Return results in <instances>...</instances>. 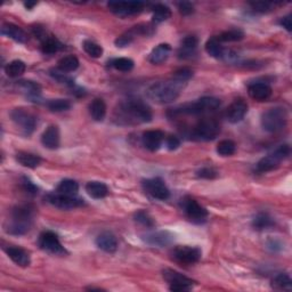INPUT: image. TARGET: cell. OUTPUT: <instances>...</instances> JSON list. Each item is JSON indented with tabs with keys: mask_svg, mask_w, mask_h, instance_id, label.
Wrapping results in <instances>:
<instances>
[{
	"mask_svg": "<svg viewBox=\"0 0 292 292\" xmlns=\"http://www.w3.org/2000/svg\"><path fill=\"white\" fill-rule=\"evenodd\" d=\"M79 67V60L73 55L64 56L58 61V69L63 72H73Z\"/></svg>",
	"mask_w": 292,
	"mask_h": 292,
	"instance_id": "cell-35",
	"label": "cell"
},
{
	"mask_svg": "<svg viewBox=\"0 0 292 292\" xmlns=\"http://www.w3.org/2000/svg\"><path fill=\"white\" fill-rule=\"evenodd\" d=\"M34 209L31 205H19L13 209L8 219L5 231L13 235H23L29 232L33 221Z\"/></svg>",
	"mask_w": 292,
	"mask_h": 292,
	"instance_id": "cell-2",
	"label": "cell"
},
{
	"mask_svg": "<svg viewBox=\"0 0 292 292\" xmlns=\"http://www.w3.org/2000/svg\"><path fill=\"white\" fill-rule=\"evenodd\" d=\"M63 48V45L54 37H46L43 39L41 51L44 54H55Z\"/></svg>",
	"mask_w": 292,
	"mask_h": 292,
	"instance_id": "cell-37",
	"label": "cell"
},
{
	"mask_svg": "<svg viewBox=\"0 0 292 292\" xmlns=\"http://www.w3.org/2000/svg\"><path fill=\"white\" fill-rule=\"evenodd\" d=\"M51 75L60 84H65L70 87H74V81L72 80L69 75H66L65 72L58 70H51Z\"/></svg>",
	"mask_w": 292,
	"mask_h": 292,
	"instance_id": "cell-43",
	"label": "cell"
},
{
	"mask_svg": "<svg viewBox=\"0 0 292 292\" xmlns=\"http://www.w3.org/2000/svg\"><path fill=\"white\" fill-rule=\"evenodd\" d=\"M221 106V101L216 97H202L194 103H188L181 107L173 110V115L177 114H188V115H197L208 113L217 110Z\"/></svg>",
	"mask_w": 292,
	"mask_h": 292,
	"instance_id": "cell-4",
	"label": "cell"
},
{
	"mask_svg": "<svg viewBox=\"0 0 292 292\" xmlns=\"http://www.w3.org/2000/svg\"><path fill=\"white\" fill-rule=\"evenodd\" d=\"M244 38V33L239 29H231L227 31H224L223 33L219 34L217 38L219 43H233V41H240Z\"/></svg>",
	"mask_w": 292,
	"mask_h": 292,
	"instance_id": "cell-36",
	"label": "cell"
},
{
	"mask_svg": "<svg viewBox=\"0 0 292 292\" xmlns=\"http://www.w3.org/2000/svg\"><path fill=\"white\" fill-rule=\"evenodd\" d=\"M193 75V71L187 69V67H183V69H179L174 73V77L173 79L177 80L179 82H183V84H186V81H188L192 78Z\"/></svg>",
	"mask_w": 292,
	"mask_h": 292,
	"instance_id": "cell-44",
	"label": "cell"
},
{
	"mask_svg": "<svg viewBox=\"0 0 292 292\" xmlns=\"http://www.w3.org/2000/svg\"><path fill=\"white\" fill-rule=\"evenodd\" d=\"M172 256L175 262L182 265H194L201 259L202 253L196 246L178 245L173 250Z\"/></svg>",
	"mask_w": 292,
	"mask_h": 292,
	"instance_id": "cell-9",
	"label": "cell"
},
{
	"mask_svg": "<svg viewBox=\"0 0 292 292\" xmlns=\"http://www.w3.org/2000/svg\"><path fill=\"white\" fill-rule=\"evenodd\" d=\"M286 113L284 109L275 107L265 112L262 115V126L268 133H277L285 127Z\"/></svg>",
	"mask_w": 292,
	"mask_h": 292,
	"instance_id": "cell-7",
	"label": "cell"
},
{
	"mask_svg": "<svg viewBox=\"0 0 292 292\" xmlns=\"http://www.w3.org/2000/svg\"><path fill=\"white\" fill-rule=\"evenodd\" d=\"M278 24H280L281 26H283L287 32H290V31L292 30V22H291V16L290 15H286L284 17H282V19H280V21H278Z\"/></svg>",
	"mask_w": 292,
	"mask_h": 292,
	"instance_id": "cell-52",
	"label": "cell"
},
{
	"mask_svg": "<svg viewBox=\"0 0 292 292\" xmlns=\"http://www.w3.org/2000/svg\"><path fill=\"white\" fill-rule=\"evenodd\" d=\"M134 64H135L134 61L127 57H119L111 62V65L113 66L115 70L121 71V72L132 71L134 69Z\"/></svg>",
	"mask_w": 292,
	"mask_h": 292,
	"instance_id": "cell-40",
	"label": "cell"
},
{
	"mask_svg": "<svg viewBox=\"0 0 292 292\" xmlns=\"http://www.w3.org/2000/svg\"><path fill=\"white\" fill-rule=\"evenodd\" d=\"M248 112V104L242 98H237L226 110V119L231 123H237L243 120V118Z\"/></svg>",
	"mask_w": 292,
	"mask_h": 292,
	"instance_id": "cell-17",
	"label": "cell"
},
{
	"mask_svg": "<svg viewBox=\"0 0 292 292\" xmlns=\"http://www.w3.org/2000/svg\"><path fill=\"white\" fill-rule=\"evenodd\" d=\"M170 52H172L170 45L160 44L159 46H156L150 54V62L152 64H161V63L167 61V58L170 55Z\"/></svg>",
	"mask_w": 292,
	"mask_h": 292,
	"instance_id": "cell-25",
	"label": "cell"
},
{
	"mask_svg": "<svg viewBox=\"0 0 292 292\" xmlns=\"http://www.w3.org/2000/svg\"><path fill=\"white\" fill-rule=\"evenodd\" d=\"M219 133H221V127H219L217 121L214 119H203L193 128L191 137L195 141L209 142L217 137Z\"/></svg>",
	"mask_w": 292,
	"mask_h": 292,
	"instance_id": "cell-6",
	"label": "cell"
},
{
	"mask_svg": "<svg viewBox=\"0 0 292 292\" xmlns=\"http://www.w3.org/2000/svg\"><path fill=\"white\" fill-rule=\"evenodd\" d=\"M290 154V146L286 145H281L278 146L277 149L273 152V153L268 154L266 156H264L263 159H260L258 161V163L256 164V172L257 173H268L272 172V170L276 169L278 165H280L281 161L286 159Z\"/></svg>",
	"mask_w": 292,
	"mask_h": 292,
	"instance_id": "cell-5",
	"label": "cell"
},
{
	"mask_svg": "<svg viewBox=\"0 0 292 292\" xmlns=\"http://www.w3.org/2000/svg\"><path fill=\"white\" fill-rule=\"evenodd\" d=\"M205 52L209 54L210 56L216 58H223L225 57L226 52L224 51L221 43L218 41L217 38H211L205 44Z\"/></svg>",
	"mask_w": 292,
	"mask_h": 292,
	"instance_id": "cell-31",
	"label": "cell"
},
{
	"mask_svg": "<svg viewBox=\"0 0 292 292\" xmlns=\"http://www.w3.org/2000/svg\"><path fill=\"white\" fill-rule=\"evenodd\" d=\"M17 86H19L21 91L26 94L30 98H37L40 94H41V87H40V85L34 81H30V80L20 81L17 84Z\"/></svg>",
	"mask_w": 292,
	"mask_h": 292,
	"instance_id": "cell-29",
	"label": "cell"
},
{
	"mask_svg": "<svg viewBox=\"0 0 292 292\" xmlns=\"http://www.w3.org/2000/svg\"><path fill=\"white\" fill-rule=\"evenodd\" d=\"M84 51L86 52L89 56L94 58H98L103 55V48L100 45L92 41V40H85L82 44Z\"/></svg>",
	"mask_w": 292,
	"mask_h": 292,
	"instance_id": "cell-41",
	"label": "cell"
},
{
	"mask_svg": "<svg viewBox=\"0 0 292 292\" xmlns=\"http://www.w3.org/2000/svg\"><path fill=\"white\" fill-rule=\"evenodd\" d=\"M25 70H26L25 63L23 61H20V60L12 61L11 63H8V64L5 66L6 74L11 78L20 77V75L24 73Z\"/></svg>",
	"mask_w": 292,
	"mask_h": 292,
	"instance_id": "cell-32",
	"label": "cell"
},
{
	"mask_svg": "<svg viewBox=\"0 0 292 292\" xmlns=\"http://www.w3.org/2000/svg\"><path fill=\"white\" fill-rule=\"evenodd\" d=\"M23 187H24V190L30 193V194H37L38 193V187L34 185V184L32 182H30L29 179H24V182H23Z\"/></svg>",
	"mask_w": 292,
	"mask_h": 292,
	"instance_id": "cell-51",
	"label": "cell"
},
{
	"mask_svg": "<svg viewBox=\"0 0 292 292\" xmlns=\"http://www.w3.org/2000/svg\"><path fill=\"white\" fill-rule=\"evenodd\" d=\"M183 82H179L175 79L170 81L154 84L147 89V96L150 100L159 103V104H167V103L177 100L183 89Z\"/></svg>",
	"mask_w": 292,
	"mask_h": 292,
	"instance_id": "cell-3",
	"label": "cell"
},
{
	"mask_svg": "<svg viewBox=\"0 0 292 292\" xmlns=\"http://www.w3.org/2000/svg\"><path fill=\"white\" fill-rule=\"evenodd\" d=\"M38 244L40 246V249H43L48 254L58 256L66 254V250L64 249V246L62 245L60 240H58V236L55 233H53L51 231L43 232L41 234H40Z\"/></svg>",
	"mask_w": 292,
	"mask_h": 292,
	"instance_id": "cell-11",
	"label": "cell"
},
{
	"mask_svg": "<svg viewBox=\"0 0 292 292\" xmlns=\"http://www.w3.org/2000/svg\"><path fill=\"white\" fill-rule=\"evenodd\" d=\"M142 239L149 245L156 246V248H164V246L173 243L174 235L168 231H158L143 235Z\"/></svg>",
	"mask_w": 292,
	"mask_h": 292,
	"instance_id": "cell-16",
	"label": "cell"
},
{
	"mask_svg": "<svg viewBox=\"0 0 292 292\" xmlns=\"http://www.w3.org/2000/svg\"><path fill=\"white\" fill-rule=\"evenodd\" d=\"M118 121H124V123H145L150 122L153 118L150 106L142 100L129 98L119 105L116 110Z\"/></svg>",
	"mask_w": 292,
	"mask_h": 292,
	"instance_id": "cell-1",
	"label": "cell"
},
{
	"mask_svg": "<svg viewBox=\"0 0 292 292\" xmlns=\"http://www.w3.org/2000/svg\"><path fill=\"white\" fill-rule=\"evenodd\" d=\"M162 276L164 281L169 284V289L172 291H190L195 283V281H193L192 278L170 268L163 269Z\"/></svg>",
	"mask_w": 292,
	"mask_h": 292,
	"instance_id": "cell-8",
	"label": "cell"
},
{
	"mask_svg": "<svg viewBox=\"0 0 292 292\" xmlns=\"http://www.w3.org/2000/svg\"><path fill=\"white\" fill-rule=\"evenodd\" d=\"M96 245L107 254H113L118 249V240L110 232H104L96 237Z\"/></svg>",
	"mask_w": 292,
	"mask_h": 292,
	"instance_id": "cell-22",
	"label": "cell"
},
{
	"mask_svg": "<svg viewBox=\"0 0 292 292\" xmlns=\"http://www.w3.org/2000/svg\"><path fill=\"white\" fill-rule=\"evenodd\" d=\"M165 145H167V149L169 151H175L181 146V141L176 136H169L165 139Z\"/></svg>",
	"mask_w": 292,
	"mask_h": 292,
	"instance_id": "cell-50",
	"label": "cell"
},
{
	"mask_svg": "<svg viewBox=\"0 0 292 292\" xmlns=\"http://www.w3.org/2000/svg\"><path fill=\"white\" fill-rule=\"evenodd\" d=\"M152 12H153L152 19H153V22H155V23H161V22L167 21L168 19H170V16H172V11H170V8L168 6L162 5V4L155 5Z\"/></svg>",
	"mask_w": 292,
	"mask_h": 292,
	"instance_id": "cell-34",
	"label": "cell"
},
{
	"mask_svg": "<svg viewBox=\"0 0 292 292\" xmlns=\"http://www.w3.org/2000/svg\"><path fill=\"white\" fill-rule=\"evenodd\" d=\"M197 38L195 35H187V37L183 40L182 46L178 51L179 58H192L195 55L196 47H197Z\"/></svg>",
	"mask_w": 292,
	"mask_h": 292,
	"instance_id": "cell-23",
	"label": "cell"
},
{
	"mask_svg": "<svg viewBox=\"0 0 292 292\" xmlns=\"http://www.w3.org/2000/svg\"><path fill=\"white\" fill-rule=\"evenodd\" d=\"M216 151L221 156H231L235 153L236 145L231 139H224L218 143Z\"/></svg>",
	"mask_w": 292,
	"mask_h": 292,
	"instance_id": "cell-38",
	"label": "cell"
},
{
	"mask_svg": "<svg viewBox=\"0 0 292 292\" xmlns=\"http://www.w3.org/2000/svg\"><path fill=\"white\" fill-rule=\"evenodd\" d=\"M56 191L61 194L75 196L79 191V184L73 179H64L58 184Z\"/></svg>",
	"mask_w": 292,
	"mask_h": 292,
	"instance_id": "cell-30",
	"label": "cell"
},
{
	"mask_svg": "<svg viewBox=\"0 0 292 292\" xmlns=\"http://www.w3.org/2000/svg\"><path fill=\"white\" fill-rule=\"evenodd\" d=\"M164 141V134L161 130H147L143 134L142 143L151 152L158 151Z\"/></svg>",
	"mask_w": 292,
	"mask_h": 292,
	"instance_id": "cell-18",
	"label": "cell"
},
{
	"mask_svg": "<svg viewBox=\"0 0 292 292\" xmlns=\"http://www.w3.org/2000/svg\"><path fill=\"white\" fill-rule=\"evenodd\" d=\"M41 143L45 147H47L49 150H56L60 146V129H58L57 126L52 124L45 130L41 135Z\"/></svg>",
	"mask_w": 292,
	"mask_h": 292,
	"instance_id": "cell-20",
	"label": "cell"
},
{
	"mask_svg": "<svg viewBox=\"0 0 292 292\" xmlns=\"http://www.w3.org/2000/svg\"><path fill=\"white\" fill-rule=\"evenodd\" d=\"M47 202L55 208L62 210H72L84 205V200L78 199L75 196L61 194V193H54V194L47 195Z\"/></svg>",
	"mask_w": 292,
	"mask_h": 292,
	"instance_id": "cell-13",
	"label": "cell"
},
{
	"mask_svg": "<svg viewBox=\"0 0 292 292\" xmlns=\"http://www.w3.org/2000/svg\"><path fill=\"white\" fill-rule=\"evenodd\" d=\"M11 118L17 127H20L28 135L33 133L35 124H37L35 116L24 109H14L11 112Z\"/></svg>",
	"mask_w": 292,
	"mask_h": 292,
	"instance_id": "cell-12",
	"label": "cell"
},
{
	"mask_svg": "<svg viewBox=\"0 0 292 292\" xmlns=\"http://www.w3.org/2000/svg\"><path fill=\"white\" fill-rule=\"evenodd\" d=\"M248 93L253 100L264 102L272 96V88L265 82H255L249 85Z\"/></svg>",
	"mask_w": 292,
	"mask_h": 292,
	"instance_id": "cell-21",
	"label": "cell"
},
{
	"mask_svg": "<svg viewBox=\"0 0 292 292\" xmlns=\"http://www.w3.org/2000/svg\"><path fill=\"white\" fill-rule=\"evenodd\" d=\"M196 176L199 178H203V179H214L218 176V172L217 170H215L214 168L204 167V168H201L200 170H197Z\"/></svg>",
	"mask_w": 292,
	"mask_h": 292,
	"instance_id": "cell-47",
	"label": "cell"
},
{
	"mask_svg": "<svg viewBox=\"0 0 292 292\" xmlns=\"http://www.w3.org/2000/svg\"><path fill=\"white\" fill-rule=\"evenodd\" d=\"M177 7H178L179 13H181V14L184 16L191 15L193 14V12H194V6H193L192 3H188V2L178 3Z\"/></svg>",
	"mask_w": 292,
	"mask_h": 292,
	"instance_id": "cell-49",
	"label": "cell"
},
{
	"mask_svg": "<svg viewBox=\"0 0 292 292\" xmlns=\"http://www.w3.org/2000/svg\"><path fill=\"white\" fill-rule=\"evenodd\" d=\"M2 34L11 38L16 43L23 44L26 41V34L20 26H17L13 23H4L2 25Z\"/></svg>",
	"mask_w": 292,
	"mask_h": 292,
	"instance_id": "cell-24",
	"label": "cell"
},
{
	"mask_svg": "<svg viewBox=\"0 0 292 292\" xmlns=\"http://www.w3.org/2000/svg\"><path fill=\"white\" fill-rule=\"evenodd\" d=\"M272 285L276 290L290 291L292 289V280L289 274L281 273L273 278Z\"/></svg>",
	"mask_w": 292,
	"mask_h": 292,
	"instance_id": "cell-33",
	"label": "cell"
},
{
	"mask_svg": "<svg viewBox=\"0 0 292 292\" xmlns=\"http://www.w3.org/2000/svg\"><path fill=\"white\" fill-rule=\"evenodd\" d=\"M4 250H5V253L8 255V257H10L16 265H19V266L28 267L30 265L31 263L30 255L28 254V251H25L24 249L15 245H8L4 246Z\"/></svg>",
	"mask_w": 292,
	"mask_h": 292,
	"instance_id": "cell-19",
	"label": "cell"
},
{
	"mask_svg": "<svg viewBox=\"0 0 292 292\" xmlns=\"http://www.w3.org/2000/svg\"><path fill=\"white\" fill-rule=\"evenodd\" d=\"M109 10L113 13V14L118 15L120 17H127L139 14L143 11L144 4L139 2H119V3H109L107 4Z\"/></svg>",
	"mask_w": 292,
	"mask_h": 292,
	"instance_id": "cell-15",
	"label": "cell"
},
{
	"mask_svg": "<svg viewBox=\"0 0 292 292\" xmlns=\"http://www.w3.org/2000/svg\"><path fill=\"white\" fill-rule=\"evenodd\" d=\"M47 107L52 112H64L67 111L71 107V103L67 100H62V98H57V100H51L47 102Z\"/></svg>",
	"mask_w": 292,
	"mask_h": 292,
	"instance_id": "cell-42",
	"label": "cell"
},
{
	"mask_svg": "<svg viewBox=\"0 0 292 292\" xmlns=\"http://www.w3.org/2000/svg\"><path fill=\"white\" fill-rule=\"evenodd\" d=\"M16 161L23 167L34 169L41 163V158L33 153H29V152H19L16 154Z\"/></svg>",
	"mask_w": 292,
	"mask_h": 292,
	"instance_id": "cell-26",
	"label": "cell"
},
{
	"mask_svg": "<svg viewBox=\"0 0 292 292\" xmlns=\"http://www.w3.org/2000/svg\"><path fill=\"white\" fill-rule=\"evenodd\" d=\"M135 37H136V35H135L133 31L130 30V31H128V32H126L122 35H120L119 38H116L115 45L118 47H126L133 43V40Z\"/></svg>",
	"mask_w": 292,
	"mask_h": 292,
	"instance_id": "cell-46",
	"label": "cell"
},
{
	"mask_svg": "<svg viewBox=\"0 0 292 292\" xmlns=\"http://www.w3.org/2000/svg\"><path fill=\"white\" fill-rule=\"evenodd\" d=\"M143 187L147 194H150L154 199L164 201L169 199L170 192L167 185L161 178H151L143 182Z\"/></svg>",
	"mask_w": 292,
	"mask_h": 292,
	"instance_id": "cell-14",
	"label": "cell"
},
{
	"mask_svg": "<svg viewBox=\"0 0 292 292\" xmlns=\"http://www.w3.org/2000/svg\"><path fill=\"white\" fill-rule=\"evenodd\" d=\"M273 225H274L273 219L269 217L267 214H258L253 219V226L258 231L266 230V228L272 227Z\"/></svg>",
	"mask_w": 292,
	"mask_h": 292,
	"instance_id": "cell-39",
	"label": "cell"
},
{
	"mask_svg": "<svg viewBox=\"0 0 292 292\" xmlns=\"http://www.w3.org/2000/svg\"><path fill=\"white\" fill-rule=\"evenodd\" d=\"M182 208L186 217L193 223L201 224L205 222L206 217H208V211L205 210V208L190 196L184 197L182 200Z\"/></svg>",
	"mask_w": 292,
	"mask_h": 292,
	"instance_id": "cell-10",
	"label": "cell"
},
{
	"mask_svg": "<svg viewBox=\"0 0 292 292\" xmlns=\"http://www.w3.org/2000/svg\"><path fill=\"white\" fill-rule=\"evenodd\" d=\"M86 192L93 199H103L109 194V188L102 182H89L86 185Z\"/></svg>",
	"mask_w": 292,
	"mask_h": 292,
	"instance_id": "cell-27",
	"label": "cell"
},
{
	"mask_svg": "<svg viewBox=\"0 0 292 292\" xmlns=\"http://www.w3.org/2000/svg\"><path fill=\"white\" fill-rule=\"evenodd\" d=\"M35 5H37V3H25L24 6L28 8V10H31V8H33Z\"/></svg>",
	"mask_w": 292,
	"mask_h": 292,
	"instance_id": "cell-53",
	"label": "cell"
},
{
	"mask_svg": "<svg viewBox=\"0 0 292 292\" xmlns=\"http://www.w3.org/2000/svg\"><path fill=\"white\" fill-rule=\"evenodd\" d=\"M89 113L95 121H103L106 115V104L102 98H95L89 105Z\"/></svg>",
	"mask_w": 292,
	"mask_h": 292,
	"instance_id": "cell-28",
	"label": "cell"
},
{
	"mask_svg": "<svg viewBox=\"0 0 292 292\" xmlns=\"http://www.w3.org/2000/svg\"><path fill=\"white\" fill-rule=\"evenodd\" d=\"M250 6L255 12L266 13V12H269V11L272 10L273 4L265 3V2H257V3H251Z\"/></svg>",
	"mask_w": 292,
	"mask_h": 292,
	"instance_id": "cell-48",
	"label": "cell"
},
{
	"mask_svg": "<svg viewBox=\"0 0 292 292\" xmlns=\"http://www.w3.org/2000/svg\"><path fill=\"white\" fill-rule=\"evenodd\" d=\"M135 221L141 224V225L145 227H153L154 222L153 219L150 217V215L145 213V211H139L136 215H135Z\"/></svg>",
	"mask_w": 292,
	"mask_h": 292,
	"instance_id": "cell-45",
	"label": "cell"
}]
</instances>
